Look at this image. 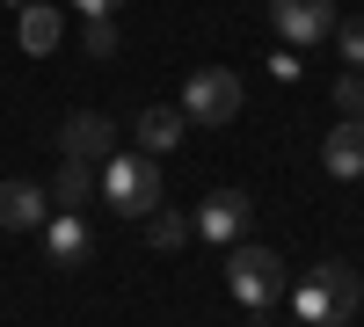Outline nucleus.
<instances>
[{
    "label": "nucleus",
    "instance_id": "obj_13",
    "mask_svg": "<svg viewBox=\"0 0 364 327\" xmlns=\"http://www.w3.org/2000/svg\"><path fill=\"white\" fill-rule=\"evenodd\" d=\"M66 44V22H58V8H22V51L29 58H44Z\"/></svg>",
    "mask_w": 364,
    "mask_h": 327
},
{
    "label": "nucleus",
    "instance_id": "obj_2",
    "mask_svg": "<svg viewBox=\"0 0 364 327\" xmlns=\"http://www.w3.org/2000/svg\"><path fill=\"white\" fill-rule=\"evenodd\" d=\"M102 204L117 218H154L161 211V167H154V153H109L102 160Z\"/></svg>",
    "mask_w": 364,
    "mask_h": 327
},
{
    "label": "nucleus",
    "instance_id": "obj_9",
    "mask_svg": "<svg viewBox=\"0 0 364 327\" xmlns=\"http://www.w3.org/2000/svg\"><path fill=\"white\" fill-rule=\"evenodd\" d=\"M321 167H328V174H343V182H350V174H364V116H343V124L328 131Z\"/></svg>",
    "mask_w": 364,
    "mask_h": 327
},
{
    "label": "nucleus",
    "instance_id": "obj_6",
    "mask_svg": "<svg viewBox=\"0 0 364 327\" xmlns=\"http://www.w3.org/2000/svg\"><path fill=\"white\" fill-rule=\"evenodd\" d=\"M269 22H277V37L291 51L321 44V37H336V0H269Z\"/></svg>",
    "mask_w": 364,
    "mask_h": 327
},
{
    "label": "nucleus",
    "instance_id": "obj_18",
    "mask_svg": "<svg viewBox=\"0 0 364 327\" xmlns=\"http://www.w3.org/2000/svg\"><path fill=\"white\" fill-rule=\"evenodd\" d=\"M73 8H80V15H117L124 0H73Z\"/></svg>",
    "mask_w": 364,
    "mask_h": 327
},
{
    "label": "nucleus",
    "instance_id": "obj_10",
    "mask_svg": "<svg viewBox=\"0 0 364 327\" xmlns=\"http://www.w3.org/2000/svg\"><path fill=\"white\" fill-rule=\"evenodd\" d=\"M44 248H51V262H58V270H80V262H87V226H80V211L44 218Z\"/></svg>",
    "mask_w": 364,
    "mask_h": 327
},
{
    "label": "nucleus",
    "instance_id": "obj_15",
    "mask_svg": "<svg viewBox=\"0 0 364 327\" xmlns=\"http://www.w3.org/2000/svg\"><path fill=\"white\" fill-rule=\"evenodd\" d=\"M80 51H87V58H109V51H117V15H87V22H80Z\"/></svg>",
    "mask_w": 364,
    "mask_h": 327
},
{
    "label": "nucleus",
    "instance_id": "obj_5",
    "mask_svg": "<svg viewBox=\"0 0 364 327\" xmlns=\"http://www.w3.org/2000/svg\"><path fill=\"white\" fill-rule=\"evenodd\" d=\"M117 153V124L102 109H73L66 124H58V160H87V167H102Z\"/></svg>",
    "mask_w": 364,
    "mask_h": 327
},
{
    "label": "nucleus",
    "instance_id": "obj_12",
    "mask_svg": "<svg viewBox=\"0 0 364 327\" xmlns=\"http://www.w3.org/2000/svg\"><path fill=\"white\" fill-rule=\"evenodd\" d=\"M182 131H190L182 109H139V153H168V145H182Z\"/></svg>",
    "mask_w": 364,
    "mask_h": 327
},
{
    "label": "nucleus",
    "instance_id": "obj_4",
    "mask_svg": "<svg viewBox=\"0 0 364 327\" xmlns=\"http://www.w3.org/2000/svg\"><path fill=\"white\" fill-rule=\"evenodd\" d=\"M182 116L190 124H233L240 116V80L226 66H197L190 87H182Z\"/></svg>",
    "mask_w": 364,
    "mask_h": 327
},
{
    "label": "nucleus",
    "instance_id": "obj_3",
    "mask_svg": "<svg viewBox=\"0 0 364 327\" xmlns=\"http://www.w3.org/2000/svg\"><path fill=\"white\" fill-rule=\"evenodd\" d=\"M226 284H233V299L240 306H277V299H291V277H284V262L269 255V248H226Z\"/></svg>",
    "mask_w": 364,
    "mask_h": 327
},
{
    "label": "nucleus",
    "instance_id": "obj_17",
    "mask_svg": "<svg viewBox=\"0 0 364 327\" xmlns=\"http://www.w3.org/2000/svg\"><path fill=\"white\" fill-rule=\"evenodd\" d=\"M336 109H343V116H364V73H357V66L336 80Z\"/></svg>",
    "mask_w": 364,
    "mask_h": 327
},
{
    "label": "nucleus",
    "instance_id": "obj_8",
    "mask_svg": "<svg viewBox=\"0 0 364 327\" xmlns=\"http://www.w3.org/2000/svg\"><path fill=\"white\" fill-rule=\"evenodd\" d=\"M51 218V189L37 182H0V233H37Z\"/></svg>",
    "mask_w": 364,
    "mask_h": 327
},
{
    "label": "nucleus",
    "instance_id": "obj_7",
    "mask_svg": "<svg viewBox=\"0 0 364 327\" xmlns=\"http://www.w3.org/2000/svg\"><path fill=\"white\" fill-rule=\"evenodd\" d=\"M248 218H255V204L240 196V189H211L204 211H197V233H204V240H219V248H240Z\"/></svg>",
    "mask_w": 364,
    "mask_h": 327
},
{
    "label": "nucleus",
    "instance_id": "obj_11",
    "mask_svg": "<svg viewBox=\"0 0 364 327\" xmlns=\"http://www.w3.org/2000/svg\"><path fill=\"white\" fill-rule=\"evenodd\" d=\"M102 189V174L87 167V160H58V174H51V196H58V211H80L87 196Z\"/></svg>",
    "mask_w": 364,
    "mask_h": 327
},
{
    "label": "nucleus",
    "instance_id": "obj_1",
    "mask_svg": "<svg viewBox=\"0 0 364 327\" xmlns=\"http://www.w3.org/2000/svg\"><path fill=\"white\" fill-rule=\"evenodd\" d=\"M357 299H364V284H357L350 262H321L306 284H291V313L306 327H343L357 313Z\"/></svg>",
    "mask_w": 364,
    "mask_h": 327
},
{
    "label": "nucleus",
    "instance_id": "obj_16",
    "mask_svg": "<svg viewBox=\"0 0 364 327\" xmlns=\"http://www.w3.org/2000/svg\"><path fill=\"white\" fill-rule=\"evenodd\" d=\"M336 51H343V66L364 73V22H336Z\"/></svg>",
    "mask_w": 364,
    "mask_h": 327
},
{
    "label": "nucleus",
    "instance_id": "obj_14",
    "mask_svg": "<svg viewBox=\"0 0 364 327\" xmlns=\"http://www.w3.org/2000/svg\"><path fill=\"white\" fill-rule=\"evenodd\" d=\"M182 240H197V218H182V211H154L146 218V248H182Z\"/></svg>",
    "mask_w": 364,
    "mask_h": 327
}]
</instances>
